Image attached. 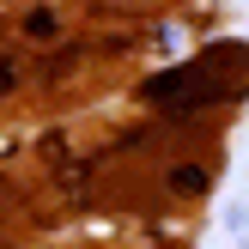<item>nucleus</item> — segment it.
Returning <instances> with one entry per match:
<instances>
[{
    "mask_svg": "<svg viewBox=\"0 0 249 249\" xmlns=\"http://www.w3.org/2000/svg\"><path fill=\"white\" fill-rule=\"evenodd\" d=\"M170 189H177V195H201L207 189V170L201 164H177V170H170Z\"/></svg>",
    "mask_w": 249,
    "mask_h": 249,
    "instance_id": "nucleus-2",
    "label": "nucleus"
},
{
    "mask_svg": "<svg viewBox=\"0 0 249 249\" xmlns=\"http://www.w3.org/2000/svg\"><path fill=\"white\" fill-rule=\"evenodd\" d=\"M61 31V18H55V6H31L24 12V36H36V43H49V36Z\"/></svg>",
    "mask_w": 249,
    "mask_h": 249,
    "instance_id": "nucleus-1",
    "label": "nucleus"
},
{
    "mask_svg": "<svg viewBox=\"0 0 249 249\" xmlns=\"http://www.w3.org/2000/svg\"><path fill=\"white\" fill-rule=\"evenodd\" d=\"M12 91H18V67L0 55V97H12Z\"/></svg>",
    "mask_w": 249,
    "mask_h": 249,
    "instance_id": "nucleus-3",
    "label": "nucleus"
}]
</instances>
